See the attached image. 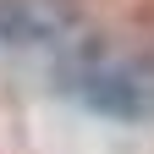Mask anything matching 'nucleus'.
<instances>
[{"label": "nucleus", "mask_w": 154, "mask_h": 154, "mask_svg": "<svg viewBox=\"0 0 154 154\" xmlns=\"http://www.w3.org/2000/svg\"><path fill=\"white\" fill-rule=\"evenodd\" d=\"M83 99L105 116H143L154 110V83L138 66H94L83 83Z\"/></svg>", "instance_id": "1"}]
</instances>
